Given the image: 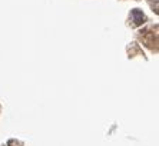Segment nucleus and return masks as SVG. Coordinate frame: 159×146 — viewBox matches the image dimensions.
Segmentation results:
<instances>
[{
  "label": "nucleus",
  "instance_id": "obj_1",
  "mask_svg": "<svg viewBox=\"0 0 159 146\" xmlns=\"http://www.w3.org/2000/svg\"><path fill=\"white\" fill-rule=\"evenodd\" d=\"M132 16H133L135 22H136L138 24H141L142 22L145 20V16H143V13H142L141 10H138V9H135V10L132 12Z\"/></svg>",
  "mask_w": 159,
  "mask_h": 146
}]
</instances>
